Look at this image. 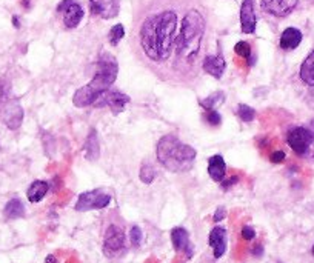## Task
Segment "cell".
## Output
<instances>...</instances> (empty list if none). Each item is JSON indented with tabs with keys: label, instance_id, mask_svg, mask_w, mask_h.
<instances>
[{
	"label": "cell",
	"instance_id": "obj_1",
	"mask_svg": "<svg viewBox=\"0 0 314 263\" xmlns=\"http://www.w3.org/2000/svg\"><path fill=\"white\" fill-rule=\"evenodd\" d=\"M190 4L191 0H140L134 10L131 48L139 62L164 82Z\"/></svg>",
	"mask_w": 314,
	"mask_h": 263
},
{
	"label": "cell",
	"instance_id": "obj_2",
	"mask_svg": "<svg viewBox=\"0 0 314 263\" xmlns=\"http://www.w3.org/2000/svg\"><path fill=\"white\" fill-rule=\"evenodd\" d=\"M210 28V10L206 2L191 0L182 17L165 82L191 86L200 78L202 60L208 54Z\"/></svg>",
	"mask_w": 314,
	"mask_h": 263
},
{
	"label": "cell",
	"instance_id": "obj_3",
	"mask_svg": "<svg viewBox=\"0 0 314 263\" xmlns=\"http://www.w3.org/2000/svg\"><path fill=\"white\" fill-rule=\"evenodd\" d=\"M119 74V63L116 57L110 52H103L97 60V69L91 82L74 93L72 103L75 108H87L94 103V100L113 86Z\"/></svg>",
	"mask_w": 314,
	"mask_h": 263
},
{
	"label": "cell",
	"instance_id": "obj_4",
	"mask_svg": "<svg viewBox=\"0 0 314 263\" xmlns=\"http://www.w3.org/2000/svg\"><path fill=\"white\" fill-rule=\"evenodd\" d=\"M155 155L165 169L180 174L193 168L197 152L193 146L184 143L179 137L167 134L157 142Z\"/></svg>",
	"mask_w": 314,
	"mask_h": 263
},
{
	"label": "cell",
	"instance_id": "obj_5",
	"mask_svg": "<svg viewBox=\"0 0 314 263\" xmlns=\"http://www.w3.org/2000/svg\"><path fill=\"white\" fill-rule=\"evenodd\" d=\"M290 148L300 157H314V134L309 128L296 126L286 136Z\"/></svg>",
	"mask_w": 314,
	"mask_h": 263
},
{
	"label": "cell",
	"instance_id": "obj_6",
	"mask_svg": "<svg viewBox=\"0 0 314 263\" xmlns=\"http://www.w3.org/2000/svg\"><path fill=\"white\" fill-rule=\"evenodd\" d=\"M0 120H2L10 129H19L23 122V108L17 99L7 97L0 102Z\"/></svg>",
	"mask_w": 314,
	"mask_h": 263
},
{
	"label": "cell",
	"instance_id": "obj_7",
	"mask_svg": "<svg viewBox=\"0 0 314 263\" xmlns=\"http://www.w3.org/2000/svg\"><path fill=\"white\" fill-rule=\"evenodd\" d=\"M57 13L62 16V22L65 28L68 30L77 28L85 16L84 8L81 7V4H77L75 0H62L57 5Z\"/></svg>",
	"mask_w": 314,
	"mask_h": 263
},
{
	"label": "cell",
	"instance_id": "obj_8",
	"mask_svg": "<svg viewBox=\"0 0 314 263\" xmlns=\"http://www.w3.org/2000/svg\"><path fill=\"white\" fill-rule=\"evenodd\" d=\"M111 196L103 193L102 190H94V191H87L78 196L77 203H75V211H91V209H103L110 205Z\"/></svg>",
	"mask_w": 314,
	"mask_h": 263
},
{
	"label": "cell",
	"instance_id": "obj_9",
	"mask_svg": "<svg viewBox=\"0 0 314 263\" xmlns=\"http://www.w3.org/2000/svg\"><path fill=\"white\" fill-rule=\"evenodd\" d=\"M129 102V97L126 96V94H123V93H120V91H116V90H107V91H103L96 100H94V107H97V108H103V107H108L111 111H113V114H119V113H122L123 110H125V107H126V103Z\"/></svg>",
	"mask_w": 314,
	"mask_h": 263
},
{
	"label": "cell",
	"instance_id": "obj_10",
	"mask_svg": "<svg viewBox=\"0 0 314 263\" xmlns=\"http://www.w3.org/2000/svg\"><path fill=\"white\" fill-rule=\"evenodd\" d=\"M103 249L105 254L110 257L117 255L120 251L125 249V234L123 229L117 225H110L105 232V240H103Z\"/></svg>",
	"mask_w": 314,
	"mask_h": 263
},
{
	"label": "cell",
	"instance_id": "obj_11",
	"mask_svg": "<svg viewBox=\"0 0 314 263\" xmlns=\"http://www.w3.org/2000/svg\"><path fill=\"white\" fill-rule=\"evenodd\" d=\"M299 5V0H260V8L264 13L273 17H286Z\"/></svg>",
	"mask_w": 314,
	"mask_h": 263
},
{
	"label": "cell",
	"instance_id": "obj_12",
	"mask_svg": "<svg viewBox=\"0 0 314 263\" xmlns=\"http://www.w3.org/2000/svg\"><path fill=\"white\" fill-rule=\"evenodd\" d=\"M90 11L94 17L114 19L120 13V0H90Z\"/></svg>",
	"mask_w": 314,
	"mask_h": 263
},
{
	"label": "cell",
	"instance_id": "obj_13",
	"mask_svg": "<svg viewBox=\"0 0 314 263\" xmlns=\"http://www.w3.org/2000/svg\"><path fill=\"white\" fill-rule=\"evenodd\" d=\"M257 27L256 0H242L241 5V28L245 34H253Z\"/></svg>",
	"mask_w": 314,
	"mask_h": 263
},
{
	"label": "cell",
	"instance_id": "obj_14",
	"mask_svg": "<svg viewBox=\"0 0 314 263\" xmlns=\"http://www.w3.org/2000/svg\"><path fill=\"white\" fill-rule=\"evenodd\" d=\"M171 242H173V246L176 251L179 252H184L188 258L193 257L194 254V246L191 245L190 242V235H188V231L182 226H176L171 229Z\"/></svg>",
	"mask_w": 314,
	"mask_h": 263
},
{
	"label": "cell",
	"instance_id": "obj_15",
	"mask_svg": "<svg viewBox=\"0 0 314 263\" xmlns=\"http://www.w3.org/2000/svg\"><path fill=\"white\" fill-rule=\"evenodd\" d=\"M225 59L222 54H206L202 60V71L213 75L214 78H220L225 72Z\"/></svg>",
	"mask_w": 314,
	"mask_h": 263
},
{
	"label": "cell",
	"instance_id": "obj_16",
	"mask_svg": "<svg viewBox=\"0 0 314 263\" xmlns=\"http://www.w3.org/2000/svg\"><path fill=\"white\" fill-rule=\"evenodd\" d=\"M226 240H228V235H226V229L222 228V226H214L210 232V246L213 248V255L214 258H220L225 251H226Z\"/></svg>",
	"mask_w": 314,
	"mask_h": 263
},
{
	"label": "cell",
	"instance_id": "obj_17",
	"mask_svg": "<svg viewBox=\"0 0 314 263\" xmlns=\"http://www.w3.org/2000/svg\"><path fill=\"white\" fill-rule=\"evenodd\" d=\"M302 39H303V36H302L300 30L290 27L282 33L280 40H279V46L285 51H291V49H296L300 45Z\"/></svg>",
	"mask_w": 314,
	"mask_h": 263
},
{
	"label": "cell",
	"instance_id": "obj_18",
	"mask_svg": "<svg viewBox=\"0 0 314 263\" xmlns=\"http://www.w3.org/2000/svg\"><path fill=\"white\" fill-rule=\"evenodd\" d=\"M208 174H210V177L217 183L225 179L226 165H225V160H223L222 155L216 154V155L210 157V160H208Z\"/></svg>",
	"mask_w": 314,
	"mask_h": 263
},
{
	"label": "cell",
	"instance_id": "obj_19",
	"mask_svg": "<svg viewBox=\"0 0 314 263\" xmlns=\"http://www.w3.org/2000/svg\"><path fill=\"white\" fill-rule=\"evenodd\" d=\"M84 151H85V157L90 162H96L100 155V146H99V137H97V131L91 129L85 145H84Z\"/></svg>",
	"mask_w": 314,
	"mask_h": 263
},
{
	"label": "cell",
	"instance_id": "obj_20",
	"mask_svg": "<svg viewBox=\"0 0 314 263\" xmlns=\"http://www.w3.org/2000/svg\"><path fill=\"white\" fill-rule=\"evenodd\" d=\"M299 74H300V78L305 85L314 86V49H311V52L302 62Z\"/></svg>",
	"mask_w": 314,
	"mask_h": 263
},
{
	"label": "cell",
	"instance_id": "obj_21",
	"mask_svg": "<svg viewBox=\"0 0 314 263\" xmlns=\"http://www.w3.org/2000/svg\"><path fill=\"white\" fill-rule=\"evenodd\" d=\"M49 190V185L43 180H36L30 185L28 191H27V197L31 203H39L40 200H43V197L46 196Z\"/></svg>",
	"mask_w": 314,
	"mask_h": 263
},
{
	"label": "cell",
	"instance_id": "obj_22",
	"mask_svg": "<svg viewBox=\"0 0 314 263\" xmlns=\"http://www.w3.org/2000/svg\"><path fill=\"white\" fill-rule=\"evenodd\" d=\"M4 214H5V217L10 219V220H16V219L23 217V216H25V206H23L22 200H19V199H11V200L5 205Z\"/></svg>",
	"mask_w": 314,
	"mask_h": 263
},
{
	"label": "cell",
	"instance_id": "obj_23",
	"mask_svg": "<svg viewBox=\"0 0 314 263\" xmlns=\"http://www.w3.org/2000/svg\"><path fill=\"white\" fill-rule=\"evenodd\" d=\"M223 102H225V94H223L222 91H216V93H213L211 96H208L206 99L200 100V105H202L203 108H206V110H214L217 105H220V103H223Z\"/></svg>",
	"mask_w": 314,
	"mask_h": 263
},
{
	"label": "cell",
	"instance_id": "obj_24",
	"mask_svg": "<svg viewBox=\"0 0 314 263\" xmlns=\"http://www.w3.org/2000/svg\"><path fill=\"white\" fill-rule=\"evenodd\" d=\"M154 177H155L154 168H152L149 163H145V165L140 168V180H142L145 185H149V183H152Z\"/></svg>",
	"mask_w": 314,
	"mask_h": 263
},
{
	"label": "cell",
	"instance_id": "obj_25",
	"mask_svg": "<svg viewBox=\"0 0 314 263\" xmlns=\"http://www.w3.org/2000/svg\"><path fill=\"white\" fill-rule=\"evenodd\" d=\"M125 37V28H123V25H114L113 28H111V31H110V43L113 45V46H116L122 39Z\"/></svg>",
	"mask_w": 314,
	"mask_h": 263
},
{
	"label": "cell",
	"instance_id": "obj_26",
	"mask_svg": "<svg viewBox=\"0 0 314 263\" xmlns=\"http://www.w3.org/2000/svg\"><path fill=\"white\" fill-rule=\"evenodd\" d=\"M238 116L241 117V120H244V122H253L254 119H256V111L251 108V107H248V105H239V108H238Z\"/></svg>",
	"mask_w": 314,
	"mask_h": 263
},
{
	"label": "cell",
	"instance_id": "obj_27",
	"mask_svg": "<svg viewBox=\"0 0 314 263\" xmlns=\"http://www.w3.org/2000/svg\"><path fill=\"white\" fill-rule=\"evenodd\" d=\"M234 52L244 59H247V60L253 56V51H251V46L248 42H238L234 46Z\"/></svg>",
	"mask_w": 314,
	"mask_h": 263
},
{
	"label": "cell",
	"instance_id": "obj_28",
	"mask_svg": "<svg viewBox=\"0 0 314 263\" xmlns=\"http://www.w3.org/2000/svg\"><path fill=\"white\" fill-rule=\"evenodd\" d=\"M129 240H131V245L134 248H139L142 245V240H143V232L139 226H133L129 229Z\"/></svg>",
	"mask_w": 314,
	"mask_h": 263
},
{
	"label": "cell",
	"instance_id": "obj_29",
	"mask_svg": "<svg viewBox=\"0 0 314 263\" xmlns=\"http://www.w3.org/2000/svg\"><path fill=\"white\" fill-rule=\"evenodd\" d=\"M205 120L211 125V126H219L222 123V117L216 110H206L205 113Z\"/></svg>",
	"mask_w": 314,
	"mask_h": 263
},
{
	"label": "cell",
	"instance_id": "obj_30",
	"mask_svg": "<svg viewBox=\"0 0 314 263\" xmlns=\"http://www.w3.org/2000/svg\"><path fill=\"white\" fill-rule=\"evenodd\" d=\"M241 234H242V237H244L245 240H253V239L256 237V231H254V228H251V226H248V225L242 228Z\"/></svg>",
	"mask_w": 314,
	"mask_h": 263
},
{
	"label": "cell",
	"instance_id": "obj_31",
	"mask_svg": "<svg viewBox=\"0 0 314 263\" xmlns=\"http://www.w3.org/2000/svg\"><path fill=\"white\" fill-rule=\"evenodd\" d=\"M270 160H271L273 163H280V162H283V160H285V152H283L282 149H277V151L271 152Z\"/></svg>",
	"mask_w": 314,
	"mask_h": 263
},
{
	"label": "cell",
	"instance_id": "obj_32",
	"mask_svg": "<svg viewBox=\"0 0 314 263\" xmlns=\"http://www.w3.org/2000/svg\"><path fill=\"white\" fill-rule=\"evenodd\" d=\"M225 216H226V211H225V208H217L216 209V213H214V216H213V222L214 223H219V222H222L223 219H225Z\"/></svg>",
	"mask_w": 314,
	"mask_h": 263
},
{
	"label": "cell",
	"instance_id": "obj_33",
	"mask_svg": "<svg viewBox=\"0 0 314 263\" xmlns=\"http://www.w3.org/2000/svg\"><path fill=\"white\" fill-rule=\"evenodd\" d=\"M238 182H239V179H238V177H236V175H234L232 179H228V180H225V179H223V180H222L220 183H222V188H223V190H229V188H231V187H232L234 183H238Z\"/></svg>",
	"mask_w": 314,
	"mask_h": 263
},
{
	"label": "cell",
	"instance_id": "obj_34",
	"mask_svg": "<svg viewBox=\"0 0 314 263\" xmlns=\"http://www.w3.org/2000/svg\"><path fill=\"white\" fill-rule=\"evenodd\" d=\"M251 252H253V255H256V257H262V255H264V246L257 243V245L253 246Z\"/></svg>",
	"mask_w": 314,
	"mask_h": 263
},
{
	"label": "cell",
	"instance_id": "obj_35",
	"mask_svg": "<svg viewBox=\"0 0 314 263\" xmlns=\"http://www.w3.org/2000/svg\"><path fill=\"white\" fill-rule=\"evenodd\" d=\"M45 263H57V258H56L54 255H48V257L45 258Z\"/></svg>",
	"mask_w": 314,
	"mask_h": 263
},
{
	"label": "cell",
	"instance_id": "obj_36",
	"mask_svg": "<svg viewBox=\"0 0 314 263\" xmlns=\"http://www.w3.org/2000/svg\"><path fill=\"white\" fill-rule=\"evenodd\" d=\"M13 23H14V27H16V28H19V27H20V23H19V19H17L16 16L13 17Z\"/></svg>",
	"mask_w": 314,
	"mask_h": 263
},
{
	"label": "cell",
	"instance_id": "obj_37",
	"mask_svg": "<svg viewBox=\"0 0 314 263\" xmlns=\"http://www.w3.org/2000/svg\"><path fill=\"white\" fill-rule=\"evenodd\" d=\"M309 131L314 134V120H311V123H309Z\"/></svg>",
	"mask_w": 314,
	"mask_h": 263
},
{
	"label": "cell",
	"instance_id": "obj_38",
	"mask_svg": "<svg viewBox=\"0 0 314 263\" xmlns=\"http://www.w3.org/2000/svg\"><path fill=\"white\" fill-rule=\"evenodd\" d=\"M312 255H314V245H312Z\"/></svg>",
	"mask_w": 314,
	"mask_h": 263
},
{
	"label": "cell",
	"instance_id": "obj_39",
	"mask_svg": "<svg viewBox=\"0 0 314 263\" xmlns=\"http://www.w3.org/2000/svg\"><path fill=\"white\" fill-rule=\"evenodd\" d=\"M271 263H282V261H271Z\"/></svg>",
	"mask_w": 314,
	"mask_h": 263
}]
</instances>
